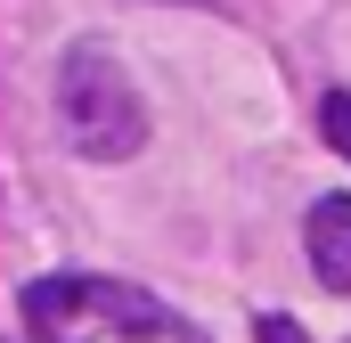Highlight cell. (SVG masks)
<instances>
[{"mask_svg":"<svg viewBox=\"0 0 351 343\" xmlns=\"http://www.w3.org/2000/svg\"><path fill=\"white\" fill-rule=\"evenodd\" d=\"M25 335L33 343H204L156 294H139L123 278H74V270L25 286Z\"/></svg>","mask_w":351,"mask_h":343,"instance_id":"6da1fadb","label":"cell"},{"mask_svg":"<svg viewBox=\"0 0 351 343\" xmlns=\"http://www.w3.org/2000/svg\"><path fill=\"white\" fill-rule=\"evenodd\" d=\"M58 106H66L74 147L98 156V164H123V156H139V147H147V98L131 90V74H123L106 49H74V58H66Z\"/></svg>","mask_w":351,"mask_h":343,"instance_id":"7a4b0ae2","label":"cell"},{"mask_svg":"<svg viewBox=\"0 0 351 343\" xmlns=\"http://www.w3.org/2000/svg\"><path fill=\"white\" fill-rule=\"evenodd\" d=\"M302 246H311V270H319L335 294H351V196H319V204H311Z\"/></svg>","mask_w":351,"mask_h":343,"instance_id":"3957f363","label":"cell"},{"mask_svg":"<svg viewBox=\"0 0 351 343\" xmlns=\"http://www.w3.org/2000/svg\"><path fill=\"white\" fill-rule=\"evenodd\" d=\"M319 131H327V147H335V156H351V90H335V98L319 106Z\"/></svg>","mask_w":351,"mask_h":343,"instance_id":"277c9868","label":"cell"},{"mask_svg":"<svg viewBox=\"0 0 351 343\" xmlns=\"http://www.w3.org/2000/svg\"><path fill=\"white\" fill-rule=\"evenodd\" d=\"M254 335H262V343H311V335H302V327H294V319H286V311H269V319H262V327H254Z\"/></svg>","mask_w":351,"mask_h":343,"instance_id":"5b68a950","label":"cell"}]
</instances>
